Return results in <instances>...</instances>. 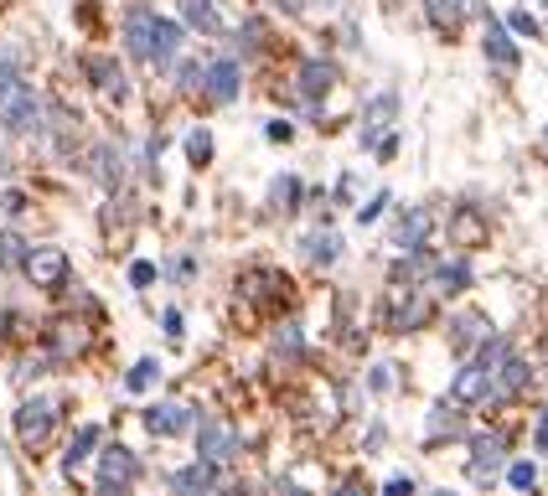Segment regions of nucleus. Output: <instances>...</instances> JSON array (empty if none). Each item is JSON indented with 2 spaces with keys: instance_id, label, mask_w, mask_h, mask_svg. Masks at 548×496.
<instances>
[{
  "instance_id": "nucleus-1",
  "label": "nucleus",
  "mask_w": 548,
  "mask_h": 496,
  "mask_svg": "<svg viewBox=\"0 0 548 496\" xmlns=\"http://www.w3.org/2000/svg\"><path fill=\"white\" fill-rule=\"evenodd\" d=\"M0 119H6L16 135H32V130H42V104H37L32 83L21 78V68H16V52H0Z\"/></svg>"
},
{
  "instance_id": "nucleus-2",
  "label": "nucleus",
  "mask_w": 548,
  "mask_h": 496,
  "mask_svg": "<svg viewBox=\"0 0 548 496\" xmlns=\"http://www.w3.org/2000/svg\"><path fill=\"white\" fill-rule=\"evenodd\" d=\"M52 429H57V403H52V398H26L21 409H16V434H21L26 450L47 445Z\"/></svg>"
},
{
  "instance_id": "nucleus-3",
  "label": "nucleus",
  "mask_w": 548,
  "mask_h": 496,
  "mask_svg": "<svg viewBox=\"0 0 548 496\" xmlns=\"http://www.w3.org/2000/svg\"><path fill=\"white\" fill-rule=\"evenodd\" d=\"M21 269H26V279H32L37 290H63V285H68V254H63L57 243L32 248V254L21 259Z\"/></svg>"
},
{
  "instance_id": "nucleus-4",
  "label": "nucleus",
  "mask_w": 548,
  "mask_h": 496,
  "mask_svg": "<svg viewBox=\"0 0 548 496\" xmlns=\"http://www.w3.org/2000/svg\"><path fill=\"white\" fill-rule=\"evenodd\" d=\"M492 378H497V367L486 362V357L466 362L461 372H455V383H450V403H476V398H486V393H492Z\"/></svg>"
},
{
  "instance_id": "nucleus-5",
  "label": "nucleus",
  "mask_w": 548,
  "mask_h": 496,
  "mask_svg": "<svg viewBox=\"0 0 548 496\" xmlns=\"http://www.w3.org/2000/svg\"><path fill=\"white\" fill-rule=\"evenodd\" d=\"M197 455L212 460V465H228V460L238 455V434H233L228 424H218V419H202V429H197Z\"/></svg>"
},
{
  "instance_id": "nucleus-6",
  "label": "nucleus",
  "mask_w": 548,
  "mask_h": 496,
  "mask_svg": "<svg viewBox=\"0 0 548 496\" xmlns=\"http://www.w3.org/2000/svg\"><path fill=\"white\" fill-rule=\"evenodd\" d=\"M135 476H140V460H135V450H125V445H109V450L99 455V486H104V491H114V486H135Z\"/></svg>"
},
{
  "instance_id": "nucleus-7",
  "label": "nucleus",
  "mask_w": 548,
  "mask_h": 496,
  "mask_svg": "<svg viewBox=\"0 0 548 496\" xmlns=\"http://www.w3.org/2000/svg\"><path fill=\"white\" fill-rule=\"evenodd\" d=\"M502 460H507V440H502V434H481V440L471 445V481H476V486L497 481Z\"/></svg>"
},
{
  "instance_id": "nucleus-8",
  "label": "nucleus",
  "mask_w": 548,
  "mask_h": 496,
  "mask_svg": "<svg viewBox=\"0 0 548 496\" xmlns=\"http://www.w3.org/2000/svg\"><path fill=\"white\" fill-rule=\"evenodd\" d=\"M197 424V414L187 403H156V409H145V429L161 434V440H176V434H187Z\"/></svg>"
},
{
  "instance_id": "nucleus-9",
  "label": "nucleus",
  "mask_w": 548,
  "mask_h": 496,
  "mask_svg": "<svg viewBox=\"0 0 548 496\" xmlns=\"http://www.w3.org/2000/svg\"><path fill=\"white\" fill-rule=\"evenodd\" d=\"M486 336H492V321H486L481 310H461V316L450 321V347H455V357H471V347H481Z\"/></svg>"
},
{
  "instance_id": "nucleus-10",
  "label": "nucleus",
  "mask_w": 548,
  "mask_h": 496,
  "mask_svg": "<svg viewBox=\"0 0 548 496\" xmlns=\"http://www.w3.org/2000/svg\"><path fill=\"white\" fill-rule=\"evenodd\" d=\"M393 114H399V93H393V88H383L378 99L368 104V119H362V145H378V140H388V124H393Z\"/></svg>"
},
{
  "instance_id": "nucleus-11",
  "label": "nucleus",
  "mask_w": 548,
  "mask_h": 496,
  "mask_svg": "<svg viewBox=\"0 0 548 496\" xmlns=\"http://www.w3.org/2000/svg\"><path fill=\"white\" fill-rule=\"evenodd\" d=\"M486 57L497 62L502 73H517V62H523V52H517V42H512V31L502 26V21H486Z\"/></svg>"
},
{
  "instance_id": "nucleus-12",
  "label": "nucleus",
  "mask_w": 548,
  "mask_h": 496,
  "mask_svg": "<svg viewBox=\"0 0 548 496\" xmlns=\"http://www.w3.org/2000/svg\"><path fill=\"white\" fill-rule=\"evenodd\" d=\"M207 99L212 104H233L238 99V62L233 57H218L207 68Z\"/></svg>"
},
{
  "instance_id": "nucleus-13",
  "label": "nucleus",
  "mask_w": 548,
  "mask_h": 496,
  "mask_svg": "<svg viewBox=\"0 0 548 496\" xmlns=\"http://www.w3.org/2000/svg\"><path fill=\"white\" fill-rule=\"evenodd\" d=\"M176 52H181V26L176 21H150V62H161V68H166V62H176Z\"/></svg>"
},
{
  "instance_id": "nucleus-14",
  "label": "nucleus",
  "mask_w": 548,
  "mask_h": 496,
  "mask_svg": "<svg viewBox=\"0 0 548 496\" xmlns=\"http://www.w3.org/2000/svg\"><path fill=\"white\" fill-rule=\"evenodd\" d=\"M171 486H176V491H212V486H218V465L197 455L192 465H181V471H171Z\"/></svg>"
},
{
  "instance_id": "nucleus-15",
  "label": "nucleus",
  "mask_w": 548,
  "mask_h": 496,
  "mask_svg": "<svg viewBox=\"0 0 548 496\" xmlns=\"http://www.w3.org/2000/svg\"><path fill=\"white\" fill-rule=\"evenodd\" d=\"M331 83H337V68H331L326 57H306V62H300V93H306V99H321Z\"/></svg>"
},
{
  "instance_id": "nucleus-16",
  "label": "nucleus",
  "mask_w": 548,
  "mask_h": 496,
  "mask_svg": "<svg viewBox=\"0 0 548 496\" xmlns=\"http://www.w3.org/2000/svg\"><path fill=\"white\" fill-rule=\"evenodd\" d=\"M150 21H156V11H130V21H125V47H130V57H145L150 62Z\"/></svg>"
},
{
  "instance_id": "nucleus-17",
  "label": "nucleus",
  "mask_w": 548,
  "mask_h": 496,
  "mask_svg": "<svg viewBox=\"0 0 548 496\" xmlns=\"http://www.w3.org/2000/svg\"><path fill=\"white\" fill-rule=\"evenodd\" d=\"M523 383H528V362L507 352V357H502V367H497V378H492L497 398H512V393H523Z\"/></svg>"
},
{
  "instance_id": "nucleus-18",
  "label": "nucleus",
  "mask_w": 548,
  "mask_h": 496,
  "mask_svg": "<svg viewBox=\"0 0 548 496\" xmlns=\"http://www.w3.org/2000/svg\"><path fill=\"white\" fill-rule=\"evenodd\" d=\"M99 450V429L94 424H83L78 434H73V445H68V460H63V476H78V465Z\"/></svg>"
},
{
  "instance_id": "nucleus-19",
  "label": "nucleus",
  "mask_w": 548,
  "mask_h": 496,
  "mask_svg": "<svg viewBox=\"0 0 548 496\" xmlns=\"http://www.w3.org/2000/svg\"><path fill=\"white\" fill-rule=\"evenodd\" d=\"M424 11H430V21L445 31V37H455V31H461V21H466L461 0H424Z\"/></svg>"
},
{
  "instance_id": "nucleus-20",
  "label": "nucleus",
  "mask_w": 548,
  "mask_h": 496,
  "mask_svg": "<svg viewBox=\"0 0 548 496\" xmlns=\"http://www.w3.org/2000/svg\"><path fill=\"white\" fill-rule=\"evenodd\" d=\"M181 11H187V21H192V26H202V31H223L218 0H181Z\"/></svg>"
},
{
  "instance_id": "nucleus-21",
  "label": "nucleus",
  "mask_w": 548,
  "mask_h": 496,
  "mask_svg": "<svg viewBox=\"0 0 548 496\" xmlns=\"http://www.w3.org/2000/svg\"><path fill=\"white\" fill-rule=\"evenodd\" d=\"M306 254H311V264H337V254H342V238L337 233H311L306 238Z\"/></svg>"
},
{
  "instance_id": "nucleus-22",
  "label": "nucleus",
  "mask_w": 548,
  "mask_h": 496,
  "mask_svg": "<svg viewBox=\"0 0 548 496\" xmlns=\"http://www.w3.org/2000/svg\"><path fill=\"white\" fill-rule=\"evenodd\" d=\"M295 202H300V176H280L269 186V207L274 212H295Z\"/></svg>"
},
{
  "instance_id": "nucleus-23",
  "label": "nucleus",
  "mask_w": 548,
  "mask_h": 496,
  "mask_svg": "<svg viewBox=\"0 0 548 496\" xmlns=\"http://www.w3.org/2000/svg\"><path fill=\"white\" fill-rule=\"evenodd\" d=\"M435 285H440V295H461V290L471 285V264H466V259H455V264H445V269H440V279H435Z\"/></svg>"
},
{
  "instance_id": "nucleus-24",
  "label": "nucleus",
  "mask_w": 548,
  "mask_h": 496,
  "mask_svg": "<svg viewBox=\"0 0 548 496\" xmlns=\"http://www.w3.org/2000/svg\"><path fill=\"white\" fill-rule=\"evenodd\" d=\"M424 233H430V212H409L399 223V248H419Z\"/></svg>"
},
{
  "instance_id": "nucleus-25",
  "label": "nucleus",
  "mask_w": 548,
  "mask_h": 496,
  "mask_svg": "<svg viewBox=\"0 0 548 496\" xmlns=\"http://www.w3.org/2000/svg\"><path fill=\"white\" fill-rule=\"evenodd\" d=\"M88 73L99 78V88H104V93H119V99H125V78H119V68H114L109 57H94V62H88Z\"/></svg>"
},
{
  "instance_id": "nucleus-26",
  "label": "nucleus",
  "mask_w": 548,
  "mask_h": 496,
  "mask_svg": "<svg viewBox=\"0 0 548 496\" xmlns=\"http://www.w3.org/2000/svg\"><path fill=\"white\" fill-rule=\"evenodd\" d=\"M83 341H88L83 326H68V321H63V326H57V336H52V357H73V352H83Z\"/></svg>"
},
{
  "instance_id": "nucleus-27",
  "label": "nucleus",
  "mask_w": 548,
  "mask_h": 496,
  "mask_svg": "<svg viewBox=\"0 0 548 496\" xmlns=\"http://www.w3.org/2000/svg\"><path fill=\"white\" fill-rule=\"evenodd\" d=\"M507 481H512L517 491H533V486H538V465H533V460H517L512 471H507Z\"/></svg>"
},
{
  "instance_id": "nucleus-28",
  "label": "nucleus",
  "mask_w": 548,
  "mask_h": 496,
  "mask_svg": "<svg viewBox=\"0 0 548 496\" xmlns=\"http://www.w3.org/2000/svg\"><path fill=\"white\" fill-rule=\"evenodd\" d=\"M94 161H99V181H104V186H119V171H114V145H99V150H94Z\"/></svg>"
},
{
  "instance_id": "nucleus-29",
  "label": "nucleus",
  "mask_w": 548,
  "mask_h": 496,
  "mask_svg": "<svg viewBox=\"0 0 548 496\" xmlns=\"http://www.w3.org/2000/svg\"><path fill=\"white\" fill-rule=\"evenodd\" d=\"M274 352H285V357H295L300 352V326L290 321V326H280V336H274Z\"/></svg>"
},
{
  "instance_id": "nucleus-30",
  "label": "nucleus",
  "mask_w": 548,
  "mask_h": 496,
  "mask_svg": "<svg viewBox=\"0 0 548 496\" xmlns=\"http://www.w3.org/2000/svg\"><path fill=\"white\" fill-rule=\"evenodd\" d=\"M187 155H192V161L202 166L207 155H212V135H207V130H192V135H187Z\"/></svg>"
},
{
  "instance_id": "nucleus-31",
  "label": "nucleus",
  "mask_w": 548,
  "mask_h": 496,
  "mask_svg": "<svg viewBox=\"0 0 548 496\" xmlns=\"http://www.w3.org/2000/svg\"><path fill=\"white\" fill-rule=\"evenodd\" d=\"M21 248H26V243H21L16 233H0V264H21V259H26Z\"/></svg>"
},
{
  "instance_id": "nucleus-32",
  "label": "nucleus",
  "mask_w": 548,
  "mask_h": 496,
  "mask_svg": "<svg viewBox=\"0 0 548 496\" xmlns=\"http://www.w3.org/2000/svg\"><path fill=\"white\" fill-rule=\"evenodd\" d=\"M383 207H388V192H378L373 202H362V207H357V223H362V228H368V223H378V217H383Z\"/></svg>"
},
{
  "instance_id": "nucleus-33",
  "label": "nucleus",
  "mask_w": 548,
  "mask_h": 496,
  "mask_svg": "<svg viewBox=\"0 0 548 496\" xmlns=\"http://www.w3.org/2000/svg\"><path fill=\"white\" fill-rule=\"evenodd\" d=\"M150 383H156V362L145 357V362H135V367H130V388H150Z\"/></svg>"
},
{
  "instance_id": "nucleus-34",
  "label": "nucleus",
  "mask_w": 548,
  "mask_h": 496,
  "mask_svg": "<svg viewBox=\"0 0 548 496\" xmlns=\"http://www.w3.org/2000/svg\"><path fill=\"white\" fill-rule=\"evenodd\" d=\"M445 429L455 434V414H445V403H440V409L430 414V440H440V434H445Z\"/></svg>"
},
{
  "instance_id": "nucleus-35",
  "label": "nucleus",
  "mask_w": 548,
  "mask_h": 496,
  "mask_svg": "<svg viewBox=\"0 0 548 496\" xmlns=\"http://www.w3.org/2000/svg\"><path fill=\"white\" fill-rule=\"evenodd\" d=\"M507 26H512V31H517V37H538V21H533V16H528V11H517V16H512V21H507Z\"/></svg>"
},
{
  "instance_id": "nucleus-36",
  "label": "nucleus",
  "mask_w": 548,
  "mask_h": 496,
  "mask_svg": "<svg viewBox=\"0 0 548 496\" xmlns=\"http://www.w3.org/2000/svg\"><path fill=\"white\" fill-rule=\"evenodd\" d=\"M150 279H156V264L135 259V264H130V285H150Z\"/></svg>"
},
{
  "instance_id": "nucleus-37",
  "label": "nucleus",
  "mask_w": 548,
  "mask_h": 496,
  "mask_svg": "<svg viewBox=\"0 0 548 496\" xmlns=\"http://www.w3.org/2000/svg\"><path fill=\"white\" fill-rule=\"evenodd\" d=\"M264 135H269V140H290L295 130H290V124H285V119H269V130H264Z\"/></svg>"
},
{
  "instance_id": "nucleus-38",
  "label": "nucleus",
  "mask_w": 548,
  "mask_h": 496,
  "mask_svg": "<svg viewBox=\"0 0 548 496\" xmlns=\"http://www.w3.org/2000/svg\"><path fill=\"white\" fill-rule=\"evenodd\" d=\"M6 212H11V217L26 212V197H21V192H6Z\"/></svg>"
},
{
  "instance_id": "nucleus-39",
  "label": "nucleus",
  "mask_w": 548,
  "mask_h": 496,
  "mask_svg": "<svg viewBox=\"0 0 548 496\" xmlns=\"http://www.w3.org/2000/svg\"><path fill=\"white\" fill-rule=\"evenodd\" d=\"M0 321H6V310H0Z\"/></svg>"
}]
</instances>
